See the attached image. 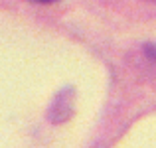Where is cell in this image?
Returning a JSON list of instances; mask_svg holds the SVG:
<instances>
[{"label": "cell", "instance_id": "6da1fadb", "mask_svg": "<svg viewBox=\"0 0 156 148\" xmlns=\"http://www.w3.org/2000/svg\"><path fill=\"white\" fill-rule=\"evenodd\" d=\"M38 2H53V0H38Z\"/></svg>", "mask_w": 156, "mask_h": 148}]
</instances>
